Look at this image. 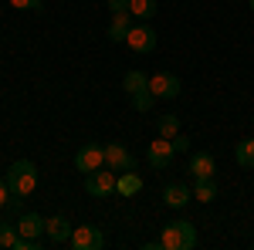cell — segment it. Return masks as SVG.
Here are the masks:
<instances>
[{
  "instance_id": "obj_1",
  "label": "cell",
  "mask_w": 254,
  "mask_h": 250,
  "mask_svg": "<svg viewBox=\"0 0 254 250\" xmlns=\"http://www.w3.org/2000/svg\"><path fill=\"white\" fill-rule=\"evenodd\" d=\"M159 244H163V250H193L200 244V233L190 220H173V223L163 227Z\"/></svg>"
},
{
  "instance_id": "obj_2",
  "label": "cell",
  "mask_w": 254,
  "mask_h": 250,
  "mask_svg": "<svg viewBox=\"0 0 254 250\" xmlns=\"http://www.w3.org/2000/svg\"><path fill=\"white\" fill-rule=\"evenodd\" d=\"M7 186L14 196H31V193L38 190V166L31 162V159H17L10 169H7Z\"/></svg>"
},
{
  "instance_id": "obj_3",
  "label": "cell",
  "mask_w": 254,
  "mask_h": 250,
  "mask_svg": "<svg viewBox=\"0 0 254 250\" xmlns=\"http://www.w3.org/2000/svg\"><path fill=\"white\" fill-rule=\"evenodd\" d=\"M116 183H119V176L112 173L109 166H102V169H95V173H85V193L95 196V200L112 196V193H116Z\"/></svg>"
},
{
  "instance_id": "obj_4",
  "label": "cell",
  "mask_w": 254,
  "mask_h": 250,
  "mask_svg": "<svg viewBox=\"0 0 254 250\" xmlns=\"http://www.w3.org/2000/svg\"><path fill=\"white\" fill-rule=\"evenodd\" d=\"M126 44L136 51V54H149V51H156V31L142 20V24H132L129 27V34H126Z\"/></svg>"
},
{
  "instance_id": "obj_5",
  "label": "cell",
  "mask_w": 254,
  "mask_h": 250,
  "mask_svg": "<svg viewBox=\"0 0 254 250\" xmlns=\"http://www.w3.org/2000/svg\"><path fill=\"white\" fill-rule=\"evenodd\" d=\"M68 244L75 250H102L105 247V233L98 230V227H92V223H81V227L71 230V240Z\"/></svg>"
},
{
  "instance_id": "obj_6",
  "label": "cell",
  "mask_w": 254,
  "mask_h": 250,
  "mask_svg": "<svg viewBox=\"0 0 254 250\" xmlns=\"http://www.w3.org/2000/svg\"><path fill=\"white\" fill-rule=\"evenodd\" d=\"M102 166H105V146L88 142V146H81L78 152H75V169L78 173H95Z\"/></svg>"
},
{
  "instance_id": "obj_7",
  "label": "cell",
  "mask_w": 254,
  "mask_h": 250,
  "mask_svg": "<svg viewBox=\"0 0 254 250\" xmlns=\"http://www.w3.org/2000/svg\"><path fill=\"white\" fill-rule=\"evenodd\" d=\"M173 139H163V135H159L156 142H149V149H146V162H149V166H153V169H159V173H163V169H170V166H173Z\"/></svg>"
},
{
  "instance_id": "obj_8",
  "label": "cell",
  "mask_w": 254,
  "mask_h": 250,
  "mask_svg": "<svg viewBox=\"0 0 254 250\" xmlns=\"http://www.w3.org/2000/svg\"><path fill=\"white\" fill-rule=\"evenodd\" d=\"M105 166L112 173H129V169H136V155L129 152L122 142H109L105 146Z\"/></svg>"
},
{
  "instance_id": "obj_9",
  "label": "cell",
  "mask_w": 254,
  "mask_h": 250,
  "mask_svg": "<svg viewBox=\"0 0 254 250\" xmlns=\"http://www.w3.org/2000/svg\"><path fill=\"white\" fill-rule=\"evenodd\" d=\"M149 92L156 98H176L180 95V78L173 71H156V75L149 78Z\"/></svg>"
},
{
  "instance_id": "obj_10",
  "label": "cell",
  "mask_w": 254,
  "mask_h": 250,
  "mask_svg": "<svg viewBox=\"0 0 254 250\" xmlns=\"http://www.w3.org/2000/svg\"><path fill=\"white\" fill-rule=\"evenodd\" d=\"M71 223L64 220V216H44V237L51 240V244H68L71 240Z\"/></svg>"
},
{
  "instance_id": "obj_11",
  "label": "cell",
  "mask_w": 254,
  "mask_h": 250,
  "mask_svg": "<svg viewBox=\"0 0 254 250\" xmlns=\"http://www.w3.org/2000/svg\"><path fill=\"white\" fill-rule=\"evenodd\" d=\"M190 200H193V190H190L187 183H170V186L163 190V203H166L170 210H183Z\"/></svg>"
},
{
  "instance_id": "obj_12",
  "label": "cell",
  "mask_w": 254,
  "mask_h": 250,
  "mask_svg": "<svg viewBox=\"0 0 254 250\" xmlns=\"http://www.w3.org/2000/svg\"><path fill=\"white\" fill-rule=\"evenodd\" d=\"M214 173H217V159L210 152L190 155V176L193 179H214Z\"/></svg>"
},
{
  "instance_id": "obj_13",
  "label": "cell",
  "mask_w": 254,
  "mask_h": 250,
  "mask_svg": "<svg viewBox=\"0 0 254 250\" xmlns=\"http://www.w3.org/2000/svg\"><path fill=\"white\" fill-rule=\"evenodd\" d=\"M17 233L20 237H31V240H41V233H44V216H38V213H20L17 216Z\"/></svg>"
},
{
  "instance_id": "obj_14",
  "label": "cell",
  "mask_w": 254,
  "mask_h": 250,
  "mask_svg": "<svg viewBox=\"0 0 254 250\" xmlns=\"http://www.w3.org/2000/svg\"><path fill=\"white\" fill-rule=\"evenodd\" d=\"M142 190V176L136 169H129V173H119V183H116V193L119 196H136Z\"/></svg>"
},
{
  "instance_id": "obj_15",
  "label": "cell",
  "mask_w": 254,
  "mask_h": 250,
  "mask_svg": "<svg viewBox=\"0 0 254 250\" xmlns=\"http://www.w3.org/2000/svg\"><path fill=\"white\" fill-rule=\"evenodd\" d=\"M129 27H132V14H112V24H109V41H126L129 34Z\"/></svg>"
},
{
  "instance_id": "obj_16",
  "label": "cell",
  "mask_w": 254,
  "mask_h": 250,
  "mask_svg": "<svg viewBox=\"0 0 254 250\" xmlns=\"http://www.w3.org/2000/svg\"><path fill=\"white\" fill-rule=\"evenodd\" d=\"M149 88V78L142 75V71H126V78H122V92L132 98V95H139V92H146Z\"/></svg>"
},
{
  "instance_id": "obj_17",
  "label": "cell",
  "mask_w": 254,
  "mask_h": 250,
  "mask_svg": "<svg viewBox=\"0 0 254 250\" xmlns=\"http://www.w3.org/2000/svg\"><path fill=\"white\" fill-rule=\"evenodd\" d=\"M234 159H237V166H244V169H254V135L234 146Z\"/></svg>"
},
{
  "instance_id": "obj_18",
  "label": "cell",
  "mask_w": 254,
  "mask_h": 250,
  "mask_svg": "<svg viewBox=\"0 0 254 250\" xmlns=\"http://www.w3.org/2000/svg\"><path fill=\"white\" fill-rule=\"evenodd\" d=\"M129 14L139 20H153L159 14L156 10V0H129Z\"/></svg>"
},
{
  "instance_id": "obj_19",
  "label": "cell",
  "mask_w": 254,
  "mask_h": 250,
  "mask_svg": "<svg viewBox=\"0 0 254 250\" xmlns=\"http://www.w3.org/2000/svg\"><path fill=\"white\" fill-rule=\"evenodd\" d=\"M193 200H200V203H214V200H217V183H214V179H196Z\"/></svg>"
},
{
  "instance_id": "obj_20",
  "label": "cell",
  "mask_w": 254,
  "mask_h": 250,
  "mask_svg": "<svg viewBox=\"0 0 254 250\" xmlns=\"http://www.w3.org/2000/svg\"><path fill=\"white\" fill-rule=\"evenodd\" d=\"M156 132L163 135V139H173V135H180V118H176V115H159Z\"/></svg>"
},
{
  "instance_id": "obj_21",
  "label": "cell",
  "mask_w": 254,
  "mask_h": 250,
  "mask_svg": "<svg viewBox=\"0 0 254 250\" xmlns=\"http://www.w3.org/2000/svg\"><path fill=\"white\" fill-rule=\"evenodd\" d=\"M17 223H10V220H3L0 223V247H7V250H14V244H17Z\"/></svg>"
},
{
  "instance_id": "obj_22",
  "label": "cell",
  "mask_w": 254,
  "mask_h": 250,
  "mask_svg": "<svg viewBox=\"0 0 254 250\" xmlns=\"http://www.w3.org/2000/svg\"><path fill=\"white\" fill-rule=\"evenodd\" d=\"M153 105H156V95H153L149 88H146V92H139V95H132V108H136V112H149Z\"/></svg>"
},
{
  "instance_id": "obj_23",
  "label": "cell",
  "mask_w": 254,
  "mask_h": 250,
  "mask_svg": "<svg viewBox=\"0 0 254 250\" xmlns=\"http://www.w3.org/2000/svg\"><path fill=\"white\" fill-rule=\"evenodd\" d=\"M10 7H17V10H44V0H10Z\"/></svg>"
},
{
  "instance_id": "obj_24",
  "label": "cell",
  "mask_w": 254,
  "mask_h": 250,
  "mask_svg": "<svg viewBox=\"0 0 254 250\" xmlns=\"http://www.w3.org/2000/svg\"><path fill=\"white\" fill-rule=\"evenodd\" d=\"M7 210L14 213V216H20V213H24V196H14V193H10V200H7Z\"/></svg>"
},
{
  "instance_id": "obj_25",
  "label": "cell",
  "mask_w": 254,
  "mask_h": 250,
  "mask_svg": "<svg viewBox=\"0 0 254 250\" xmlns=\"http://www.w3.org/2000/svg\"><path fill=\"white\" fill-rule=\"evenodd\" d=\"M7 200H10V186H7V176H0V210L7 206Z\"/></svg>"
},
{
  "instance_id": "obj_26",
  "label": "cell",
  "mask_w": 254,
  "mask_h": 250,
  "mask_svg": "<svg viewBox=\"0 0 254 250\" xmlns=\"http://www.w3.org/2000/svg\"><path fill=\"white\" fill-rule=\"evenodd\" d=\"M173 149L176 152H190V139L187 135H173Z\"/></svg>"
},
{
  "instance_id": "obj_27",
  "label": "cell",
  "mask_w": 254,
  "mask_h": 250,
  "mask_svg": "<svg viewBox=\"0 0 254 250\" xmlns=\"http://www.w3.org/2000/svg\"><path fill=\"white\" fill-rule=\"evenodd\" d=\"M109 10L112 14H129V0H109Z\"/></svg>"
},
{
  "instance_id": "obj_28",
  "label": "cell",
  "mask_w": 254,
  "mask_h": 250,
  "mask_svg": "<svg viewBox=\"0 0 254 250\" xmlns=\"http://www.w3.org/2000/svg\"><path fill=\"white\" fill-rule=\"evenodd\" d=\"M251 10H254V0H251Z\"/></svg>"
},
{
  "instance_id": "obj_29",
  "label": "cell",
  "mask_w": 254,
  "mask_h": 250,
  "mask_svg": "<svg viewBox=\"0 0 254 250\" xmlns=\"http://www.w3.org/2000/svg\"><path fill=\"white\" fill-rule=\"evenodd\" d=\"M251 125H254V118H251Z\"/></svg>"
}]
</instances>
